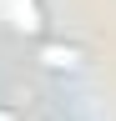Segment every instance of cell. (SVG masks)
Here are the masks:
<instances>
[{
	"label": "cell",
	"instance_id": "cell-1",
	"mask_svg": "<svg viewBox=\"0 0 116 121\" xmlns=\"http://www.w3.org/2000/svg\"><path fill=\"white\" fill-rule=\"evenodd\" d=\"M35 60L46 71H81V51H76V45H61V40H40Z\"/></svg>",
	"mask_w": 116,
	"mask_h": 121
},
{
	"label": "cell",
	"instance_id": "cell-2",
	"mask_svg": "<svg viewBox=\"0 0 116 121\" xmlns=\"http://www.w3.org/2000/svg\"><path fill=\"white\" fill-rule=\"evenodd\" d=\"M0 121H10V116H5V111H0Z\"/></svg>",
	"mask_w": 116,
	"mask_h": 121
}]
</instances>
